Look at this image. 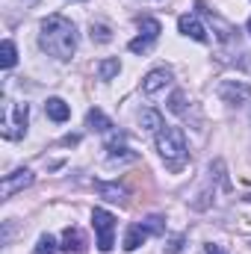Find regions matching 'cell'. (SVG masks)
<instances>
[{"label":"cell","mask_w":251,"mask_h":254,"mask_svg":"<svg viewBox=\"0 0 251 254\" xmlns=\"http://www.w3.org/2000/svg\"><path fill=\"white\" fill-rule=\"evenodd\" d=\"M39 45H42L45 54H51L57 60H71L74 51H77V27L63 15H51V18L42 21Z\"/></svg>","instance_id":"cell-1"},{"label":"cell","mask_w":251,"mask_h":254,"mask_svg":"<svg viewBox=\"0 0 251 254\" xmlns=\"http://www.w3.org/2000/svg\"><path fill=\"white\" fill-rule=\"evenodd\" d=\"M157 151L163 157V163L172 169V172H181L187 166V133L181 127H163L157 133Z\"/></svg>","instance_id":"cell-2"},{"label":"cell","mask_w":251,"mask_h":254,"mask_svg":"<svg viewBox=\"0 0 251 254\" xmlns=\"http://www.w3.org/2000/svg\"><path fill=\"white\" fill-rule=\"evenodd\" d=\"M27 119H30V107L27 104H12L3 101V136L6 139H21L27 133Z\"/></svg>","instance_id":"cell-3"},{"label":"cell","mask_w":251,"mask_h":254,"mask_svg":"<svg viewBox=\"0 0 251 254\" xmlns=\"http://www.w3.org/2000/svg\"><path fill=\"white\" fill-rule=\"evenodd\" d=\"M92 225H95V234H98V249L101 252H113L116 246V216L110 210H92Z\"/></svg>","instance_id":"cell-4"},{"label":"cell","mask_w":251,"mask_h":254,"mask_svg":"<svg viewBox=\"0 0 251 254\" xmlns=\"http://www.w3.org/2000/svg\"><path fill=\"white\" fill-rule=\"evenodd\" d=\"M160 33H163V27H160L157 18H142V21H139V36L127 45L130 54H148V51L154 48V42L160 39Z\"/></svg>","instance_id":"cell-5"},{"label":"cell","mask_w":251,"mask_h":254,"mask_svg":"<svg viewBox=\"0 0 251 254\" xmlns=\"http://www.w3.org/2000/svg\"><path fill=\"white\" fill-rule=\"evenodd\" d=\"M216 95H219V101H222V104L237 107V104L251 101V86H249V83H243V80H225V83H219Z\"/></svg>","instance_id":"cell-6"},{"label":"cell","mask_w":251,"mask_h":254,"mask_svg":"<svg viewBox=\"0 0 251 254\" xmlns=\"http://www.w3.org/2000/svg\"><path fill=\"white\" fill-rule=\"evenodd\" d=\"M33 181H36V175H33L30 169H15L12 175L3 178V184H0V195H3V198H12L15 192H24L27 187H33Z\"/></svg>","instance_id":"cell-7"},{"label":"cell","mask_w":251,"mask_h":254,"mask_svg":"<svg viewBox=\"0 0 251 254\" xmlns=\"http://www.w3.org/2000/svg\"><path fill=\"white\" fill-rule=\"evenodd\" d=\"M169 83H172V68H154V71L145 74V80H142V92H145V95H157V92L166 89Z\"/></svg>","instance_id":"cell-8"},{"label":"cell","mask_w":251,"mask_h":254,"mask_svg":"<svg viewBox=\"0 0 251 254\" xmlns=\"http://www.w3.org/2000/svg\"><path fill=\"white\" fill-rule=\"evenodd\" d=\"M178 30H181L187 39H192V42H207V39H210L207 30H204V24H201L195 15H181V18H178Z\"/></svg>","instance_id":"cell-9"},{"label":"cell","mask_w":251,"mask_h":254,"mask_svg":"<svg viewBox=\"0 0 251 254\" xmlns=\"http://www.w3.org/2000/svg\"><path fill=\"white\" fill-rule=\"evenodd\" d=\"M60 249L68 252V254H83L86 252V237H83V231H80V228H65L63 246H60Z\"/></svg>","instance_id":"cell-10"},{"label":"cell","mask_w":251,"mask_h":254,"mask_svg":"<svg viewBox=\"0 0 251 254\" xmlns=\"http://www.w3.org/2000/svg\"><path fill=\"white\" fill-rule=\"evenodd\" d=\"M45 113H48V119L51 122H68V116H71V107L65 104L63 98H48V104H45Z\"/></svg>","instance_id":"cell-11"},{"label":"cell","mask_w":251,"mask_h":254,"mask_svg":"<svg viewBox=\"0 0 251 254\" xmlns=\"http://www.w3.org/2000/svg\"><path fill=\"white\" fill-rule=\"evenodd\" d=\"M86 127L95 130V133H110V130H113V122H110L101 110H89V113H86Z\"/></svg>","instance_id":"cell-12"},{"label":"cell","mask_w":251,"mask_h":254,"mask_svg":"<svg viewBox=\"0 0 251 254\" xmlns=\"http://www.w3.org/2000/svg\"><path fill=\"white\" fill-rule=\"evenodd\" d=\"M145 237H148V231H145V225H130L125 234V249L127 252H136L142 243H145Z\"/></svg>","instance_id":"cell-13"},{"label":"cell","mask_w":251,"mask_h":254,"mask_svg":"<svg viewBox=\"0 0 251 254\" xmlns=\"http://www.w3.org/2000/svg\"><path fill=\"white\" fill-rule=\"evenodd\" d=\"M95 190L101 192L107 201H125L127 198V190L119 187V184H104V181H95Z\"/></svg>","instance_id":"cell-14"},{"label":"cell","mask_w":251,"mask_h":254,"mask_svg":"<svg viewBox=\"0 0 251 254\" xmlns=\"http://www.w3.org/2000/svg\"><path fill=\"white\" fill-rule=\"evenodd\" d=\"M139 127H142V130H151V133H154V130L160 133V130H163V116H160L157 110H142V113H139Z\"/></svg>","instance_id":"cell-15"},{"label":"cell","mask_w":251,"mask_h":254,"mask_svg":"<svg viewBox=\"0 0 251 254\" xmlns=\"http://www.w3.org/2000/svg\"><path fill=\"white\" fill-rule=\"evenodd\" d=\"M119 71H122L119 57H113V60H101V63H98V80H113Z\"/></svg>","instance_id":"cell-16"},{"label":"cell","mask_w":251,"mask_h":254,"mask_svg":"<svg viewBox=\"0 0 251 254\" xmlns=\"http://www.w3.org/2000/svg\"><path fill=\"white\" fill-rule=\"evenodd\" d=\"M15 63H18V51H15V45L6 39V42L0 45V68H12Z\"/></svg>","instance_id":"cell-17"},{"label":"cell","mask_w":251,"mask_h":254,"mask_svg":"<svg viewBox=\"0 0 251 254\" xmlns=\"http://www.w3.org/2000/svg\"><path fill=\"white\" fill-rule=\"evenodd\" d=\"M57 240L51 237V234H45V237H39V243H36V249H33V254H57Z\"/></svg>","instance_id":"cell-18"},{"label":"cell","mask_w":251,"mask_h":254,"mask_svg":"<svg viewBox=\"0 0 251 254\" xmlns=\"http://www.w3.org/2000/svg\"><path fill=\"white\" fill-rule=\"evenodd\" d=\"M92 42H101V45L113 42V33H110V27H107V24H92Z\"/></svg>","instance_id":"cell-19"},{"label":"cell","mask_w":251,"mask_h":254,"mask_svg":"<svg viewBox=\"0 0 251 254\" xmlns=\"http://www.w3.org/2000/svg\"><path fill=\"white\" fill-rule=\"evenodd\" d=\"M142 225H145V231H148V234H154V237H160V234L166 231V225H163V219H160V216H148Z\"/></svg>","instance_id":"cell-20"},{"label":"cell","mask_w":251,"mask_h":254,"mask_svg":"<svg viewBox=\"0 0 251 254\" xmlns=\"http://www.w3.org/2000/svg\"><path fill=\"white\" fill-rule=\"evenodd\" d=\"M169 110L181 116V113L187 110V95H184V92H175V95H172V101H169Z\"/></svg>","instance_id":"cell-21"},{"label":"cell","mask_w":251,"mask_h":254,"mask_svg":"<svg viewBox=\"0 0 251 254\" xmlns=\"http://www.w3.org/2000/svg\"><path fill=\"white\" fill-rule=\"evenodd\" d=\"M207 254H228V252H225L222 246H216V243H210V246H207Z\"/></svg>","instance_id":"cell-22"},{"label":"cell","mask_w":251,"mask_h":254,"mask_svg":"<svg viewBox=\"0 0 251 254\" xmlns=\"http://www.w3.org/2000/svg\"><path fill=\"white\" fill-rule=\"evenodd\" d=\"M30 3H36V0H24V6H30Z\"/></svg>","instance_id":"cell-23"},{"label":"cell","mask_w":251,"mask_h":254,"mask_svg":"<svg viewBox=\"0 0 251 254\" xmlns=\"http://www.w3.org/2000/svg\"><path fill=\"white\" fill-rule=\"evenodd\" d=\"M249 33H251V18H249Z\"/></svg>","instance_id":"cell-24"}]
</instances>
